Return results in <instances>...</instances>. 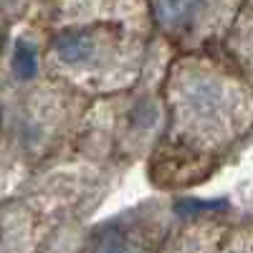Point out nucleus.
<instances>
[{"label": "nucleus", "instance_id": "obj_13", "mask_svg": "<svg viewBox=\"0 0 253 253\" xmlns=\"http://www.w3.org/2000/svg\"><path fill=\"white\" fill-rule=\"evenodd\" d=\"M3 126H5V89L3 79H0V144H3Z\"/></svg>", "mask_w": 253, "mask_h": 253}, {"label": "nucleus", "instance_id": "obj_12", "mask_svg": "<svg viewBox=\"0 0 253 253\" xmlns=\"http://www.w3.org/2000/svg\"><path fill=\"white\" fill-rule=\"evenodd\" d=\"M15 26H18V20H13L5 13H0V61H3V56L8 51V43H10V36H13Z\"/></svg>", "mask_w": 253, "mask_h": 253}, {"label": "nucleus", "instance_id": "obj_14", "mask_svg": "<svg viewBox=\"0 0 253 253\" xmlns=\"http://www.w3.org/2000/svg\"><path fill=\"white\" fill-rule=\"evenodd\" d=\"M38 3H43V0H38Z\"/></svg>", "mask_w": 253, "mask_h": 253}, {"label": "nucleus", "instance_id": "obj_1", "mask_svg": "<svg viewBox=\"0 0 253 253\" xmlns=\"http://www.w3.org/2000/svg\"><path fill=\"white\" fill-rule=\"evenodd\" d=\"M165 124L147 157L160 193L205 182L253 132V91L218 51L172 53L162 76Z\"/></svg>", "mask_w": 253, "mask_h": 253}, {"label": "nucleus", "instance_id": "obj_11", "mask_svg": "<svg viewBox=\"0 0 253 253\" xmlns=\"http://www.w3.org/2000/svg\"><path fill=\"white\" fill-rule=\"evenodd\" d=\"M28 3L31 0H0V13L10 15L13 20H26L28 18Z\"/></svg>", "mask_w": 253, "mask_h": 253}, {"label": "nucleus", "instance_id": "obj_4", "mask_svg": "<svg viewBox=\"0 0 253 253\" xmlns=\"http://www.w3.org/2000/svg\"><path fill=\"white\" fill-rule=\"evenodd\" d=\"M112 170L66 157L33 175L26 190L0 198V253H48L63 228L107 198Z\"/></svg>", "mask_w": 253, "mask_h": 253}, {"label": "nucleus", "instance_id": "obj_2", "mask_svg": "<svg viewBox=\"0 0 253 253\" xmlns=\"http://www.w3.org/2000/svg\"><path fill=\"white\" fill-rule=\"evenodd\" d=\"M43 31V28H41ZM155 46V31L126 23H79L43 31V74L89 101L134 89Z\"/></svg>", "mask_w": 253, "mask_h": 253}, {"label": "nucleus", "instance_id": "obj_9", "mask_svg": "<svg viewBox=\"0 0 253 253\" xmlns=\"http://www.w3.org/2000/svg\"><path fill=\"white\" fill-rule=\"evenodd\" d=\"M218 53L253 91V0H243L233 26L218 46Z\"/></svg>", "mask_w": 253, "mask_h": 253}, {"label": "nucleus", "instance_id": "obj_3", "mask_svg": "<svg viewBox=\"0 0 253 253\" xmlns=\"http://www.w3.org/2000/svg\"><path fill=\"white\" fill-rule=\"evenodd\" d=\"M5 89V126L0 144V165L23 170L31 177L71 157L74 139L91 101L43 71H0Z\"/></svg>", "mask_w": 253, "mask_h": 253}, {"label": "nucleus", "instance_id": "obj_6", "mask_svg": "<svg viewBox=\"0 0 253 253\" xmlns=\"http://www.w3.org/2000/svg\"><path fill=\"white\" fill-rule=\"evenodd\" d=\"M172 220L175 205L165 198H152L86 228L74 253H160Z\"/></svg>", "mask_w": 253, "mask_h": 253}, {"label": "nucleus", "instance_id": "obj_5", "mask_svg": "<svg viewBox=\"0 0 253 253\" xmlns=\"http://www.w3.org/2000/svg\"><path fill=\"white\" fill-rule=\"evenodd\" d=\"M243 0H147L155 38L172 53L218 51Z\"/></svg>", "mask_w": 253, "mask_h": 253}, {"label": "nucleus", "instance_id": "obj_7", "mask_svg": "<svg viewBox=\"0 0 253 253\" xmlns=\"http://www.w3.org/2000/svg\"><path fill=\"white\" fill-rule=\"evenodd\" d=\"M33 20L43 28L79 23H126L152 28L147 0H43Z\"/></svg>", "mask_w": 253, "mask_h": 253}, {"label": "nucleus", "instance_id": "obj_8", "mask_svg": "<svg viewBox=\"0 0 253 253\" xmlns=\"http://www.w3.org/2000/svg\"><path fill=\"white\" fill-rule=\"evenodd\" d=\"M230 223L205 215H190L180 223L172 220L162 238L160 253H218L230 233Z\"/></svg>", "mask_w": 253, "mask_h": 253}, {"label": "nucleus", "instance_id": "obj_10", "mask_svg": "<svg viewBox=\"0 0 253 253\" xmlns=\"http://www.w3.org/2000/svg\"><path fill=\"white\" fill-rule=\"evenodd\" d=\"M218 253H253V223L233 225Z\"/></svg>", "mask_w": 253, "mask_h": 253}]
</instances>
